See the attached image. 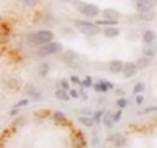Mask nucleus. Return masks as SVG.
Instances as JSON below:
<instances>
[{"instance_id": "cd10ccee", "label": "nucleus", "mask_w": 157, "mask_h": 148, "mask_svg": "<svg viewBox=\"0 0 157 148\" xmlns=\"http://www.w3.org/2000/svg\"><path fill=\"white\" fill-rule=\"evenodd\" d=\"M70 81L74 82V83H76V84H81V86H82V82L78 80V76H71V77H70Z\"/></svg>"}, {"instance_id": "a878e982", "label": "nucleus", "mask_w": 157, "mask_h": 148, "mask_svg": "<svg viewBox=\"0 0 157 148\" xmlns=\"http://www.w3.org/2000/svg\"><path fill=\"white\" fill-rule=\"evenodd\" d=\"M60 84H62V87H63L64 91H69L70 86H69V82H68L67 80H62V81H60Z\"/></svg>"}, {"instance_id": "2f4dec72", "label": "nucleus", "mask_w": 157, "mask_h": 148, "mask_svg": "<svg viewBox=\"0 0 157 148\" xmlns=\"http://www.w3.org/2000/svg\"><path fill=\"white\" fill-rule=\"evenodd\" d=\"M150 111H157V107H156V106H152V107H147V109L144 111V113H147V112H150Z\"/></svg>"}, {"instance_id": "1a4fd4ad", "label": "nucleus", "mask_w": 157, "mask_h": 148, "mask_svg": "<svg viewBox=\"0 0 157 148\" xmlns=\"http://www.w3.org/2000/svg\"><path fill=\"white\" fill-rule=\"evenodd\" d=\"M25 94L29 95L30 98L35 99V100H40L41 99V93L38 88H35L34 86H27L25 87Z\"/></svg>"}, {"instance_id": "393cba45", "label": "nucleus", "mask_w": 157, "mask_h": 148, "mask_svg": "<svg viewBox=\"0 0 157 148\" xmlns=\"http://www.w3.org/2000/svg\"><path fill=\"white\" fill-rule=\"evenodd\" d=\"M116 105L122 110V109H124V107L127 106V100H126L124 98H120L117 101H116Z\"/></svg>"}, {"instance_id": "6e6552de", "label": "nucleus", "mask_w": 157, "mask_h": 148, "mask_svg": "<svg viewBox=\"0 0 157 148\" xmlns=\"http://www.w3.org/2000/svg\"><path fill=\"white\" fill-rule=\"evenodd\" d=\"M123 63L121 61V60H113V61H110V64H109V71L111 72V74H118V72H121L122 70H123Z\"/></svg>"}, {"instance_id": "473e14b6", "label": "nucleus", "mask_w": 157, "mask_h": 148, "mask_svg": "<svg viewBox=\"0 0 157 148\" xmlns=\"http://www.w3.org/2000/svg\"><path fill=\"white\" fill-rule=\"evenodd\" d=\"M136 100H137V104H138V105H140V104H141V102L144 101V98H143L141 95H139V96H137V99H136Z\"/></svg>"}, {"instance_id": "39448f33", "label": "nucleus", "mask_w": 157, "mask_h": 148, "mask_svg": "<svg viewBox=\"0 0 157 148\" xmlns=\"http://www.w3.org/2000/svg\"><path fill=\"white\" fill-rule=\"evenodd\" d=\"M137 65L136 64H133V63H127V64H124V66H123V70H122V74L123 76L126 77V78H131V77H133L134 75L137 74Z\"/></svg>"}, {"instance_id": "4be33fe9", "label": "nucleus", "mask_w": 157, "mask_h": 148, "mask_svg": "<svg viewBox=\"0 0 157 148\" xmlns=\"http://www.w3.org/2000/svg\"><path fill=\"white\" fill-rule=\"evenodd\" d=\"M144 89H145V84H144L143 82H139V83H137V84L134 86L133 93H134V94H138V93H141Z\"/></svg>"}, {"instance_id": "7ed1b4c3", "label": "nucleus", "mask_w": 157, "mask_h": 148, "mask_svg": "<svg viewBox=\"0 0 157 148\" xmlns=\"http://www.w3.org/2000/svg\"><path fill=\"white\" fill-rule=\"evenodd\" d=\"M62 51V45L58 42H50L44 45L42 47H40L36 52V54L39 57H47L51 54H56Z\"/></svg>"}, {"instance_id": "b1692460", "label": "nucleus", "mask_w": 157, "mask_h": 148, "mask_svg": "<svg viewBox=\"0 0 157 148\" xmlns=\"http://www.w3.org/2000/svg\"><path fill=\"white\" fill-rule=\"evenodd\" d=\"M40 0H22V2L25 5V6H28V7H34V6H36L38 4H39Z\"/></svg>"}, {"instance_id": "bb28decb", "label": "nucleus", "mask_w": 157, "mask_h": 148, "mask_svg": "<svg viewBox=\"0 0 157 148\" xmlns=\"http://www.w3.org/2000/svg\"><path fill=\"white\" fill-rule=\"evenodd\" d=\"M82 86H83V87H91V86H92L91 77H86V80H83V82H82Z\"/></svg>"}, {"instance_id": "412c9836", "label": "nucleus", "mask_w": 157, "mask_h": 148, "mask_svg": "<svg viewBox=\"0 0 157 148\" xmlns=\"http://www.w3.org/2000/svg\"><path fill=\"white\" fill-rule=\"evenodd\" d=\"M53 119L57 120V122H63V120H65V116L60 111H56L53 113Z\"/></svg>"}, {"instance_id": "f704fd0d", "label": "nucleus", "mask_w": 157, "mask_h": 148, "mask_svg": "<svg viewBox=\"0 0 157 148\" xmlns=\"http://www.w3.org/2000/svg\"><path fill=\"white\" fill-rule=\"evenodd\" d=\"M60 1H64V2H68V1H70V0H60Z\"/></svg>"}, {"instance_id": "f3484780", "label": "nucleus", "mask_w": 157, "mask_h": 148, "mask_svg": "<svg viewBox=\"0 0 157 148\" xmlns=\"http://www.w3.org/2000/svg\"><path fill=\"white\" fill-rule=\"evenodd\" d=\"M78 120H80V123H82V124H83V125H86V127H92V125H93V123H94L93 118H90V117H86V116L80 117V118H78Z\"/></svg>"}, {"instance_id": "7c9ffc66", "label": "nucleus", "mask_w": 157, "mask_h": 148, "mask_svg": "<svg viewBox=\"0 0 157 148\" xmlns=\"http://www.w3.org/2000/svg\"><path fill=\"white\" fill-rule=\"evenodd\" d=\"M70 96L71 98H78V93L76 89H71L70 91Z\"/></svg>"}, {"instance_id": "ddd939ff", "label": "nucleus", "mask_w": 157, "mask_h": 148, "mask_svg": "<svg viewBox=\"0 0 157 148\" xmlns=\"http://www.w3.org/2000/svg\"><path fill=\"white\" fill-rule=\"evenodd\" d=\"M155 11L154 10H149V11H145V12H141L140 13V19L144 20V22H150L155 18Z\"/></svg>"}, {"instance_id": "423d86ee", "label": "nucleus", "mask_w": 157, "mask_h": 148, "mask_svg": "<svg viewBox=\"0 0 157 148\" xmlns=\"http://www.w3.org/2000/svg\"><path fill=\"white\" fill-rule=\"evenodd\" d=\"M136 7L140 13L145 12V11H149V10L152 9V1L151 0H137L136 1Z\"/></svg>"}, {"instance_id": "9b49d317", "label": "nucleus", "mask_w": 157, "mask_h": 148, "mask_svg": "<svg viewBox=\"0 0 157 148\" xmlns=\"http://www.w3.org/2000/svg\"><path fill=\"white\" fill-rule=\"evenodd\" d=\"M105 18H108L109 20H117V18L120 17L118 11H116L115 9H105L103 11Z\"/></svg>"}, {"instance_id": "c9c22d12", "label": "nucleus", "mask_w": 157, "mask_h": 148, "mask_svg": "<svg viewBox=\"0 0 157 148\" xmlns=\"http://www.w3.org/2000/svg\"><path fill=\"white\" fill-rule=\"evenodd\" d=\"M156 4H157V0H156Z\"/></svg>"}, {"instance_id": "2eb2a0df", "label": "nucleus", "mask_w": 157, "mask_h": 148, "mask_svg": "<svg viewBox=\"0 0 157 148\" xmlns=\"http://www.w3.org/2000/svg\"><path fill=\"white\" fill-rule=\"evenodd\" d=\"M113 122H114V116L110 112H106L103 117V124L106 128H113Z\"/></svg>"}, {"instance_id": "4468645a", "label": "nucleus", "mask_w": 157, "mask_h": 148, "mask_svg": "<svg viewBox=\"0 0 157 148\" xmlns=\"http://www.w3.org/2000/svg\"><path fill=\"white\" fill-rule=\"evenodd\" d=\"M103 33L106 37H115L120 34V29L115 28V27H109V28H105Z\"/></svg>"}, {"instance_id": "20e7f679", "label": "nucleus", "mask_w": 157, "mask_h": 148, "mask_svg": "<svg viewBox=\"0 0 157 148\" xmlns=\"http://www.w3.org/2000/svg\"><path fill=\"white\" fill-rule=\"evenodd\" d=\"M78 12L86 17H94L99 13V9L92 4H81L78 7Z\"/></svg>"}, {"instance_id": "72a5a7b5", "label": "nucleus", "mask_w": 157, "mask_h": 148, "mask_svg": "<svg viewBox=\"0 0 157 148\" xmlns=\"http://www.w3.org/2000/svg\"><path fill=\"white\" fill-rule=\"evenodd\" d=\"M17 112H18V110H17V109H16V110H15V111H12V112H11V114H12V116H13V114H15V113H17Z\"/></svg>"}, {"instance_id": "f8f14e48", "label": "nucleus", "mask_w": 157, "mask_h": 148, "mask_svg": "<svg viewBox=\"0 0 157 148\" xmlns=\"http://www.w3.org/2000/svg\"><path fill=\"white\" fill-rule=\"evenodd\" d=\"M155 40H156V34H155V31H152V30H146V31L144 33V35H143V41L145 42V45L151 43V42H155Z\"/></svg>"}, {"instance_id": "a211bd4d", "label": "nucleus", "mask_w": 157, "mask_h": 148, "mask_svg": "<svg viewBox=\"0 0 157 148\" xmlns=\"http://www.w3.org/2000/svg\"><path fill=\"white\" fill-rule=\"evenodd\" d=\"M56 96L58 99H60V100H64V101H68L69 100V95L67 94V91H64V89H58L56 92Z\"/></svg>"}, {"instance_id": "aec40b11", "label": "nucleus", "mask_w": 157, "mask_h": 148, "mask_svg": "<svg viewBox=\"0 0 157 148\" xmlns=\"http://www.w3.org/2000/svg\"><path fill=\"white\" fill-rule=\"evenodd\" d=\"M96 24H98V25H116L117 24V20H103V19H100V20H97L96 22Z\"/></svg>"}, {"instance_id": "6ab92c4d", "label": "nucleus", "mask_w": 157, "mask_h": 148, "mask_svg": "<svg viewBox=\"0 0 157 148\" xmlns=\"http://www.w3.org/2000/svg\"><path fill=\"white\" fill-rule=\"evenodd\" d=\"M48 70H50V65H48L47 63H42L39 68L40 76H42V77H44V76H46L47 72H48Z\"/></svg>"}, {"instance_id": "dca6fc26", "label": "nucleus", "mask_w": 157, "mask_h": 148, "mask_svg": "<svg viewBox=\"0 0 157 148\" xmlns=\"http://www.w3.org/2000/svg\"><path fill=\"white\" fill-rule=\"evenodd\" d=\"M149 64H150V59L147 58V57H143V58H139L137 60V63H136V65H137V68L139 70H143V69H145L146 66H149Z\"/></svg>"}, {"instance_id": "f03ea898", "label": "nucleus", "mask_w": 157, "mask_h": 148, "mask_svg": "<svg viewBox=\"0 0 157 148\" xmlns=\"http://www.w3.org/2000/svg\"><path fill=\"white\" fill-rule=\"evenodd\" d=\"M52 39H53V33L50 31V30H40V31H36V33L28 36V40L32 43H35V45L50 43L52 41Z\"/></svg>"}, {"instance_id": "f257e3e1", "label": "nucleus", "mask_w": 157, "mask_h": 148, "mask_svg": "<svg viewBox=\"0 0 157 148\" xmlns=\"http://www.w3.org/2000/svg\"><path fill=\"white\" fill-rule=\"evenodd\" d=\"M74 25H75V28L78 29L81 34L87 35V36H93V35H97L98 33H100V28H99L98 24L91 23L88 20L76 19L74 22Z\"/></svg>"}, {"instance_id": "9d476101", "label": "nucleus", "mask_w": 157, "mask_h": 148, "mask_svg": "<svg viewBox=\"0 0 157 148\" xmlns=\"http://www.w3.org/2000/svg\"><path fill=\"white\" fill-rule=\"evenodd\" d=\"M111 141H113V143L115 145V146H117V147H122V146H124L126 145V137L122 135V134H114L113 136H111Z\"/></svg>"}, {"instance_id": "5701e85b", "label": "nucleus", "mask_w": 157, "mask_h": 148, "mask_svg": "<svg viewBox=\"0 0 157 148\" xmlns=\"http://www.w3.org/2000/svg\"><path fill=\"white\" fill-rule=\"evenodd\" d=\"M103 111H97L94 112V114H93V120H94V123H97L99 124L100 122H101V119H103Z\"/></svg>"}, {"instance_id": "0eeeda50", "label": "nucleus", "mask_w": 157, "mask_h": 148, "mask_svg": "<svg viewBox=\"0 0 157 148\" xmlns=\"http://www.w3.org/2000/svg\"><path fill=\"white\" fill-rule=\"evenodd\" d=\"M143 52H144L145 57H147V58L155 57V54H156L157 52V43L156 42H151V43L145 45L144 48H143Z\"/></svg>"}, {"instance_id": "c756f323", "label": "nucleus", "mask_w": 157, "mask_h": 148, "mask_svg": "<svg viewBox=\"0 0 157 148\" xmlns=\"http://www.w3.org/2000/svg\"><path fill=\"white\" fill-rule=\"evenodd\" d=\"M121 114H122V110H118L117 113H115V114H114V122H118V120H120Z\"/></svg>"}, {"instance_id": "c85d7f7f", "label": "nucleus", "mask_w": 157, "mask_h": 148, "mask_svg": "<svg viewBox=\"0 0 157 148\" xmlns=\"http://www.w3.org/2000/svg\"><path fill=\"white\" fill-rule=\"evenodd\" d=\"M28 104V100L25 99V100H22V101H20V102H17L16 105H15V109H18V107H21V106H24V105H27Z\"/></svg>"}]
</instances>
